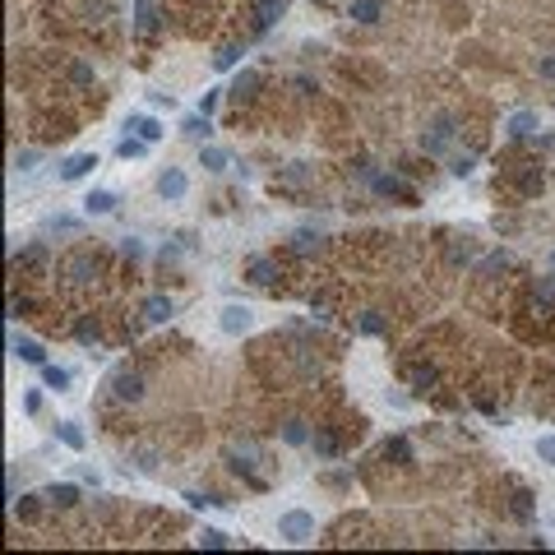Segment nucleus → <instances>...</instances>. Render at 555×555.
Returning <instances> with one entry per match:
<instances>
[{
	"instance_id": "nucleus-21",
	"label": "nucleus",
	"mask_w": 555,
	"mask_h": 555,
	"mask_svg": "<svg viewBox=\"0 0 555 555\" xmlns=\"http://www.w3.org/2000/svg\"><path fill=\"white\" fill-rule=\"evenodd\" d=\"M46 500H51L56 509H70V504L79 500V486H51V490H46Z\"/></svg>"
},
{
	"instance_id": "nucleus-3",
	"label": "nucleus",
	"mask_w": 555,
	"mask_h": 555,
	"mask_svg": "<svg viewBox=\"0 0 555 555\" xmlns=\"http://www.w3.org/2000/svg\"><path fill=\"white\" fill-rule=\"evenodd\" d=\"M185 190H190V181H185L181 166H166L162 176H157V195H162L166 204H181V200H185Z\"/></svg>"
},
{
	"instance_id": "nucleus-15",
	"label": "nucleus",
	"mask_w": 555,
	"mask_h": 555,
	"mask_svg": "<svg viewBox=\"0 0 555 555\" xmlns=\"http://www.w3.org/2000/svg\"><path fill=\"white\" fill-rule=\"evenodd\" d=\"M449 134H454V130H449V121L440 116V121H435V130L426 134V153H440V148L449 144Z\"/></svg>"
},
{
	"instance_id": "nucleus-4",
	"label": "nucleus",
	"mask_w": 555,
	"mask_h": 555,
	"mask_svg": "<svg viewBox=\"0 0 555 555\" xmlns=\"http://www.w3.org/2000/svg\"><path fill=\"white\" fill-rule=\"evenodd\" d=\"M116 204H121V200H116V190H89V195H84V213H89V218H93V213H98V218H102V213H116Z\"/></svg>"
},
{
	"instance_id": "nucleus-16",
	"label": "nucleus",
	"mask_w": 555,
	"mask_h": 555,
	"mask_svg": "<svg viewBox=\"0 0 555 555\" xmlns=\"http://www.w3.org/2000/svg\"><path fill=\"white\" fill-rule=\"evenodd\" d=\"M42 384H46V388H56V393H65V388H70V370H60V366H42Z\"/></svg>"
},
{
	"instance_id": "nucleus-36",
	"label": "nucleus",
	"mask_w": 555,
	"mask_h": 555,
	"mask_svg": "<svg viewBox=\"0 0 555 555\" xmlns=\"http://www.w3.org/2000/svg\"><path fill=\"white\" fill-rule=\"evenodd\" d=\"M472 166H477L472 157H458V162H454V176H472Z\"/></svg>"
},
{
	"instance_id": "nucleus-13",
	"label": "nucleus",
	"mask_w": 555,
	"mask_h": 555,
	"mask_svg": "<svg viewBox=\"0 0 555 555\" xmlns=\"http://www.w3.org/2000/svg\"><path fill=\"white\" fill-rule=\"evenodd\" d=\"M250 282H255V287H273L278 282V264L273 259H255V264H250Z\"/></svg>"
},
{
	"instance_id": "nucleus-35",
	"label": "nucleus",
	"mask_w": 555,
	"mask_h": 555,
	"mask_svg": "<svg viewBox=\"0 0 555 555\" xmlns=\"http://www.w3.org/2000/svg\"><path fill=\"white\" fill-rule=\"evenodd\" d=\"M79 343H98V324H79Z\"/></svg>"
},
{
	"instance_id": "nucleus-39",
	"label": "nucleus",
	"mask_w": 555,
	"mask_h": 555,
	"mask_svg": "<svg viewBox=\"0 0 555 555\" xmlns=\"http://www.w3.org/2000/svg\"><path fill=\"white\" fill-rule=\"evenodd\" d=\"M542 74H546V79H555V56H546V60H542Z\"/></svg>"
},
{
	"instance_id": "nucleus-11",
	"label": "nucleus",
	"mask_w": 555,
	"mask_h": 555,
	"mask_svg": "<svg viewBox=\"0 0 555 555\" xmlns=\"http://www.w3.org/2000/svg\"><path fill=\"white\" fill-rule=\"evenodd\" d=\"M181 134H185V139H195V144H204V139H209L213 134V125H209V116H185V125H181Z\"/></svg>"
},
{
	"instance_id": "nucleus-1",
	"label": "nucleus",
	"mask_w": 555,
	"mask_h": 555,
	"mask_svg": "<svg viewBox=\"0 0 555 555\" xmlns=\"http://www.w3.org/2000/svg\"><path fill=\"white\" fill-rule=\"evenodd\" d=\"M278 537H282V542H292V546H306L315 537V514H306V509L282 514V518H278Z\"/></svg>"
},
{
	"instance_id": "nucleus-37",
	"label": "nucleus",
	"mask_w": 555,
	"mask_h": 555,
	"mask_svg": "<svg viewBox=\"0 0 555 555\" xmlns=\"http://www.w3.org/2000/svg\"><path fill=\"white\" fill-rule=\"evenodd\" d=\"M121 250H125V255H130V259H139V255H144V245L134 241V236H130V241H121Z\"/></svg>"
},
{
	"instance_id": "nucleus-6",
	"label": "nucleus",
	"mask_w": 555,
	"mask_h": 555,
	"mask_svg": "<svg viewBox=\"0 0 555 555\" xmlns=\"http://www.w3.org/2000/svg\"><path fill=\"white\" fill-rule=\"evenodd\" d=\"M10 352L19 356V361H28V366H42V343L23 338V333H10Z\"/></svg>"
},
{
	"instance_id": "nucleus-12",
	"label": "nucleus",
	"mask_w": 555,
	"mask_h": 555,
	"mask_svg": "<svg viewBox=\"0 0 555 555\" xmlns=\"http://www.w3.org/2000/svg\"><path fill=\"white\" fill-rule=\"evenodd\" d=\"M379 14H384V0H352L356 23H379Z\"/></svg>"
},
{
	"instance_id": "nucleus-9",
	"label": "nucleus",
	"mask_w": 555,
	"mask_h": 555,
	"mask_svg": "<svg viewBox=\"0 0 555 555\" xmlns=\"http://www.w3.org/2000/svg\"><path fill=\"white\" fill-rule=\"evenodd\" d=\"M171 311H176V306H171V296H148V301H144V320H148V324L171 320Z\"/></svg>"
},
{
	"instance_id": "nucleus-5",
	"label": "nucleus",
	"mask_w": 555,
	"mask_h": 555,
	"mask_svg": "<svg viewBox=\"0 0 555 555\" xmlns=\"http://www.w3.org/2000/svg\"><path fill=\"white\" fill-rule=\"evenodd\" d=\"M125 130L139 134V139H148V144H157V139H162V125H157L153 116H144V111H134L130 121H125Z\"/></svg>"
},
{
	"instance_id": "nucleus-19",
	"label": "nucleus",
	"mask_w": 555,
	"mask_h": 555,
	"mask_svg": "<svg viewBox=\"0 0 555 555\" xmlns=\"http://www.w3.org/2000/svg\"><path fill=\"white\" fill-rule=\"evenodd\" d=\"M384 458H393V463H412V444L393 435V440H384Z\"/></svg>"
},
{
	"instance_id": "nucleus-33",
	"label": "nucleus",
	"mask_w": 555,
	"mask_h": 555,
	"mask_svg": "<svg viewBox=\"0 0 555 555\" xmlns=\"http://www.w3.org/2000/svg\"><path fill=\"white\" fill-rule=\"evenodd\" d=\"M46 227H51V232H60V236H74L79 232V218H51Z\"/></svg>"
},
{
	"instance_id": "nucleus-32",
	"label": "nucleus",
	"mask_w": 555,
	"mask_h": 555,
	"mask_svg": "<svg viewBox=\"0 0 555 555\" xmlns=\"http://www.w3.org/2000/svg\"><path fill=\"white\" fill-rule=\"evenodd\" d=\"M70 273H74V278H89V273H98V264H93L89 255H79V259H70Z\"/></svg>"
},
{
	"instance_id": "nucleus-17",
	"label": "nucleus",
	"mask_w": 555,
	"mask_h": 555,
	"mask_svg": "<svg viewBox=\"0 0 555 555\" xmlns=\"http://www.w3.org/2000/svg\"><path fill=\"white\" fill-rule=\"evenodd\" d=\"M537 130V111H514L509 116V134H533Z\"/></svg>"
},
{
	"instance_id": "nucleus-34",
	"label": "nucleus",
	"mask_w": 555,
	"mask_h": 555,
	"mask_svg": "<svg viewBox=\"0 0 555 555\" xmlns=\"http://www.w3.org/2000/svg\"><path fill=\"white\" fill-rule=\"evenodd\" d=\"M185 504H190V509H209V504H222V500H218V495H200V490H190Z\"/></svg>"
},
{
	"instance_id": "nucleus-20",
	"label": "nucleus",
	"mask_w": 555,
	"mask_h": 555,
	"mask_svg": "<svg viewBox=\"0 0 555 555\" xmlns=\"http://www.w3.org/2000/svg\"><path fill=\"white\" fill-rule=\"evenodd\" d=\"M134 23H139V33H153V0H134Z\"/></svg>"
},
{
	"instance_id": "nucleus-7",
	"label": "nucleus",
	"mask_w": 555,
	"mask_h": 555,
	"mask_svg": "<svg viewBox=\"0 0 555 555\" xmlns=\"http://www.w3.org/2000/svg\"><path fill=\"white\" fill-rule=\"evenodd\" d=\"M93 166H98V157H93V153H74V157H65V162H60V181H79V176H89Z\"/></svg>"
},
{
	"instance_id": "nucleus-10",
	"label": "nucleus",
	"mask_w": 555,
	"mask_h": 555,
	"mask_svg": "<svg viewBox=\"0 0 555 555\" xmlns=\"http://www.w3.org/2000/svg\"><path fill=\"white\" fill-rule=\"evenodd\" d=\"M227 162H232L227 148H218V144H204L200 148V166H204V171H227Z\"/></svg>"
},
{
	"instance_id": "nucleus-22",
	"label": "nucleus",
	"mask_w": 555,
	"mask_h": 555,
	"mask_svg": "<svg viewBox=\"0 0 555 555\" xmlns=\"http://www.w3.org/2000/svg\"><path fill=\"white\" fill-rule=\"evenodd\" d=\"M56 435H60V440H65L74 454L84 449V431H79V422H60V431H56Z\"/></svg>"
},
{
	"instance_id": "nucleus-14",
	"label": "nucleus",
	"mask_w": 555,
	"mask_h": 555,
	"mask_svg": "<svg viewBox=\"0 0 555 555\" xmlns=\"http://www.w3.org/2000/svg\"><path fill=\"white\" fill-rule=\"evenodd\" d=\"M375 190H379V195H398V200H407V204L417 200V195H412V190L403 185L398 176H375Z\"/></svg>"
},
{
	"instance_id": "nucleus-26",
	"label": "nucleus",
	"mask_w": 555,
	"mask_h": 555,
	"mask_svg": "<svg viewBox=\"0 0 555 555\" xmlns=\"http://www.w3.org/2000/svg\"><path fill=\"white\" fill-rule=\"evenodd\" d=\"M236 60H241V51H236V46H222V51L213 56V70H236Z\"/></svg>"
},
{
	"instance_id": "nucleus-8",
	"label": "nucleus",
	"mask_w": 555,
	"mask_h": 555,
	"mask_svg": "<svg viewBox=\"0 0 555 555\" xmlns=\"http://www.w3.org/2000/svg\"><path fill=\"white\" fill-rule=\"evenodd\" d=\"M116 398H121V403L144 398V379H139V375H130V370H121V375H116Z\"/></svg>"
},
{
	"instance_id": "nucleus-38",
	"label": "nucleus",
	"mask_w": 555,
	"mask_h": 555,
	"mask_svg": "<svg viewBox=\"0 0 555 555\" xmlns=\"http://www.w3.org/2000/svg\"><path fill=\"white\" fill-rule=\"evenodd\" d=\"M504 264H509V255L500 250V255H490V259H486V273H495V268H504Z\"/></svg>"
},
{
	"instance_id": "nucleus-24",
	"label": "nucleus",
	"mask_w": 555,
	"mask_h": 555,
	"mask_svg": "<svg viewBox=\"0 0 555 555\" xmlns=\"http://www.w3.org/2000/svg\"><path fill=\"white\" fill-rule=\"evenodd\" d=\"M255 84H259L255 70H241V74H236V84H232V98H245V93H255Z\"/></svg>"
},
{
	"instance_id": "nucleus-29",
	"label": "nucleus",
	"mask_w": 555,
	"mask_h": 555,
	"mask_svg": "<svg viewBox=\"0 0 555 555\" xmlns=\"http://www.w3.org/2000/svg\"><path fill=\"white\" fill-rule=\"evenodd\" d=\"M200 546H209V551H222V546H227V533H222V528H204Z\"/></svg>"
},
{
	"instance_id": "nucleus-2",
	"label": "nucleus",
	"mask_w": 555,
	"mask_h": 555,
	"mask_svg": "<svg viewBox=\"0 0 555 555\" xmlns=\"http://www.w3.org/2000/svg\"><path fill=\"white\" fill-rule=\"evenodd\" d=\"M218 329L232 333V338H241V333L255 329V311H250V306H241V301H227V306L218 311Z\"/></svg>"
},
{
	"instance_id": "nucleus-28",
	"label": "nucleus",
	"mask_w": 555,
	"mask_h": 555,
	"mask_svg": "<svg viewBox=\"0 0 555 555\" xmlns=\"http://www.w3.org/2000/svg\"><path fill=\"white\" fill-rule=\"evenodd\" d=\"M282 440H287V444H306V440H311V435H306V422H287V426H282Z\"/></svg>"
},
{
	"instance_id": "nucleus-27",
	"label": "nucleus",
	"mask_w": 555,
	"mask_h": 555,
	"mask_svg": "<svg viewBox=\"0 0 555 555\" xmlns=\"http://www.w3.org/2000/svg\"><path fill=\"white\" fill-rule=\"evenodd\" d=\"M537 458L555 467V435H537Z\"/></svg>"
},
{
	"instance_id": "nucleus-31",
	"label": "nucleus",
	"mask_w": 555,
	"mask_h": 555,
	"mask_svg": "<svg viewBox=\"0 0 555 555\" xmlns=\"http://www.w3.org/2000/svg\"><path fill=\"white\" fill-rule=\"evenodd\" d=\"M361 333H370V338H379V333H384V320H379L375 311H366V315H361Z\"/></svg>"
},
{
	"instance_id": "nucleus-18",
	"label": "nucleus",
	"mask_w": 555,
	"mask_h": 555,
	"mask_svg": "<svg viewBox=\"0 0 555 555\" xmlns=\"http://www.w3.org/2000/svg\"><path fill=\"white\" fill-rule=\"evenodd\" d=\"M116 153H121V157H144V153H148V139H139V134H125L121 144H116Z\"/></svg>"
},
{
	"instance_id": "nucleus-25",
	"label": "nucleus",
	"mask_w": 555,
	"mask_h": 555,
	"mask_svg": "<svg viewBox=\"0 0 555 555\" xmlns=\"http://www.w3.org/2000/svg\"><path fill=\"white\" fill-rule=\"evenodd\" d=\"M435 379H440V375H435V366H412V384H417V388H435Z\"/></svg>"
},
{
	"instance_id": "nucleus-30",
	"label": "nucleus",
	"mask_w": 555,
	"mask_h": 555,
	"mask_svg": "<svg viewBox=\"0 0 555 555\" xmlns=\"http://www.w3.org/2000/svg\"><path fill=\"white\" fill-rule=\"evenodd\" d=\"M37 162H42V153H37V148H23V153H14V166H19V171H33Z\"/></svg>"
},
{
	"instance_id": "nucleus-23",
	"label": "nucleus",
	"mask_w": 555,
	"mask_h": 555,
	"mask_svg": "<svg viewBox=\"0 0 555 555\" xmlns=\"http://www.w3.org/2000/svg\"><path fill=\"white\" fill-rule=\"evenodd\" d=\"M292 245H296V255H320V236H315V232H296V236H292Z\"/></svg>"
}]
</instances>
